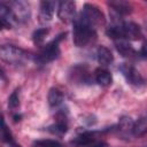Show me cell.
Listing matches in <instances>:
<instances>
[{
	"mask_svg": "<svg viewBox=\"0 0 147 147\" xmlns=\"http://www.w3.org/2000/svg\"><path fill=\"white\" fill-rule=\"evenodd\" d=\"M72 36H74V44L77 47H85L95 39L96 33H95V29L84 23L82 20L77 18L75 20L74 23Z\"/></svg>",
	"mask_w": 147,
	"mask_h": 147,
	"instance_id": "obj_1",
	"label": "cell"
},
{
	"mask_svg": "<svg viewBox=\"0 0 147 147\" xmlns=\"http://www.w3.org/2000/svg\"><path fill=\"white\" fill-rule=\"evenodd\" d=\"M78 18L82 20L84 23L88 24L90 26H92L93 29H96L98 26L103 25L106 22L103 13L96 6L91 5V3L84 5L82 13H80V16Z\"/></svg>",
	"mask_w": 147,
	"mask_h": 147,
	"instance_id": "obj_2",
	"label": "cell"
},
{
	"mask_svg": "<svg viewBox=\"0 0 147 147\" xmlns=\"http://www.w3.org/2000/svg\"><path fill=\"white\" fill-rule=\"evenodd\" d=\"M63 37H65V33L60 34L57 38H55L51 42L46 44L44 46V48L41 49V52L39 53V55L37 56V62H39L40 64H46V63L52 62L55 59H57L59 55H60L59 44H60V41L62 40Z\"/></svg>",
	"mask_w": 147,
	"mask_h": 147,
	"instance_id": "obj_3",
	"label": "cell"
},
{
	"mask_svg": "<svg viewBox=\"0 0 147 147\" xmlns=\"http://www.w3.org/2000/svg\"><path fill=\"white\" fill-rule=\"evenodd\" d=\"M28 53L13 45H2L0 48V56L5 62L11 64H18L28 59Z\"/></svg>",
	"mask_w": 147,
	"mask_h": 147,
	"instance_id": "obj_4",
	"label": "cell"
},
{
	"mask_svg": "<svg viewBox=\"0 0 147 147\" xmlns=\"http://www.w3.org/2000/svg\"><path fill=\"white\" fill-rule=\"evenodd\" d=\"M76 14V3L74 1H62L57 7V17L64 22L69 23L75 20Z\"/></svg>",
	"mask_w": 147,
	"mask_h": 147,
	"instance_id": "obj_5",
	"label": "cell"
},
{
	"mask_svg": "<svg viewBox=\"0 0 147 147\" xmlns=\"http://www.w3.org/2000/svg\"><path fill=\"white\" fill-rule=\"evenodd\" d=\"M119 70L122 71L123 76L125 77V79L132 84V85H141L144 83V78L141 77V75L137 71V69L134 67H132L131 64H127V63H123L121 67H119Z\"/></svg>",
	"mask_w": 147,
	"mask_h": 147,
	"instance_id": "obj_6",
	"label": "cell"
},
{
	"mask_svg": "<svg viewBox=\"0 0 147 147\" xmlns=\"http://www.w3.org/2000/svg\"><path fill=\"white\" fill-rule=\"evenodd\" d=\"M8 7L11 9L13 14L16 17V21H25L29 18L30 16V9H29V5L22 1H14V2H9Z\"/></svg>",
	"mask_w": 147,
	"mask_h": 147,
	"instance_id": "obj_7",
	"label": "cell"
},
{
	"mask_svg": "<svg viewBox=\"0 0 147 147\" xmlns=\"http://www.w3.org/2000/svg\"><path fill=\"white\" fill-rule=\"evenodd\" d=\"M55 5L56 3L54 1H41L40 2V10H39L40 22L47 23L53 18Z\"/></svg>",
	"mask_w": 147,
	"mask_h": 147,
	"instance_id": "obj_8",
	"label": "cell"
},
{
	"mask_svg": "<svg viewBox=\"0 0 147 147\" xmlns=\"http://www.w3.org/2000/svg\"><path fill=\"white\" fill-rule=\"evenodd\" d=\"M123 31H124V39L129 40H138L141 38V30L140 26L132 22L123 23Z\"/></svg>",
	"mask_w": 147,
	"mask_h": 147,
	"instance_id": "obj_9",
	"label": "cell"
},
{
	"mask_svg": "<svg viewBox=\"0 0 147 147\" xmlns=\"http://www.w3.org/2000/svg\"><path fill=\"white\" fill-rule=\"evenodd\" d=\"M109 6L121 15H129L132 11V6L127 1L124 0H111L108 2Z\"/></svg>",
	"mask_w": 147,
	"mask_h": 147,
	"instance_id": "obj_10",
	"label": "cell"
},
{
	"mask_svg": "<svg viewBox=\"0 0 147 147\" xmlns=\"http://www.w3.org/2000/svg\"><path fill=\"white\" fill-rule=\"evenodd\" d=\"M96 59L99 61L100 64L102 65H109L113 61H114V56L110 52V49H108L105 46H100L96 51Z\"/></svg>",
	"mask_w": 147,
	"mask_h": 147,
	"instance_id": "obj_11",
	"label": "cell"
},
{
	"mask_svg": "<svg viewBox=\"0 0 147 147\" xmlns=\"http://www.w3.org/2000/svg\"><path fill=\"white\" fill-rule=\"evenodd\" d=\"M95 82L101 86H108L113 82L111 74L106 69H98L95 71Z\"/></svg>",
	"mask_w": 147,
	"mask_h": 147,
	"instance_id": "obj_12",
	"label": "cell"
},
{
	"mask_svg": "<svg viewBox=\"0 0 147 147\" xmlns=\"http://www.w3.org/2000/svg\"><path fill=\"white\" fill-rule=\"evenodd\" d=\"M147 132V115H144L138 118L137 122H134L132 127V133L136 137H140Z\"/></svg>",
	"mask_w": 147,
	"mask_h": 147,
	"instance_id": "obj_13",
	"label": "cell"
},
{
	"mask_svg": "<svg viewBox=\"0 0 147 147\" xmlns=\"http://www.w3.org/2000/svg\"><path fill=\"white\" fill-rule=\"evenodd\" d=\"M63 102V94L60 90L53 87L48 92V103L52 107H57Z\"/></svg>",
	"mask_w": 147,
	"mask_h": 147,
	"instance_id": "obj_14",
	"label": "cell"
},
{
	"mask_svg": "<svg viewBox=\"0 0 147 147\" xmlns=\"http://www.w3.org/2000/svg\"><path fill=\"white\" fill-rule=\"evenodd\" d=\"M116 48H117V51L123 55V56H132V55H134L136 54V52H134V49L132 48V46L130 45V44H127L126 41H124V40H119V41H117L116 42Z\"/></svg>",
	"mask_w": 147,
	"mask_h": 147,
	"instance_id": "obj_15",
	"label": "cell"
},
{
	"mask_svg": "<svg viewBox=\"0 0 147 147\" xmlns=\"http://www.w3.org/2000/svg\"><path fill=\"white\" fill-rule=\"evenodd\" d=\"M2 138H3V141L7 142L10 147H21L17 142H15V140H14V138L11 136V132L7 127L5 121H2Z\"/></svg>",
	"mask_w": 147,
	"mask_h": 147,
	"instance_id": "obj_16",
	"label": "cell"
},
{
	"mask_svg": "<svg viewBox=\"0 0 147 147\" xmlns=\"http://www.w3.org/2000/svg\"><path fill=\"white\" fill-rule=\"evenodd\" d=\"M48 130H49V132H52L54 134H63L67 131V123L64 121H57L55 124L51 125L48 127Z\"/></svg>",
	"mask_w": 147,
	"mask_h": 147,
	"instance_id": "obj_17",
	"label": "cell"
},
{
	"mask_svg": "<svg viewBox=\"0 0 147 147\" xmlns=\"http://www.w3.org/2000/svg\"><path fill=\"white\" fill-rule=\"evenodd\" d=\"M47 33H48V29H46V28L36 30V31L33 32V34H32L33 42H34L36 45H40V44H42V41L45 40V37L47 36Z\"/></svg>",
	"mask_w": 147,
	"mask_h": 147,
	"instance_id": "obj_18",
	"label": "cell"
},
{
	"mask_svg": "<svg viewBox=\"0 0 147 147\" xmlns=\"http://www.w3.org/2000/svg\"><path fill=\"white\" fill-rule=\"evenodd\" d=\"M37 147H61L60 142L52 139H45V140H38L34 142Z\"/></svg>",
	"mask_w": 147,
	"mask_h": 147,
	"instance_id": "obj_19",
	"label": "cell"
},
{
	"mask_svg": "<svg viewBox=\"0 0 147 147\" xmlns=\"http://www.w3.org/2000/svg\"><path fill=\"white\" fill-rule=\"evenodd\" d=\"M8 106L11 108V109H16L18 106H20V98H18V90H15L9 99H8Z\"/></svg>",
	"mask_w": 147,
	"mask_h": 147,
	"instance_id": "obj_20",
	"label": "cell"
},
{
	"mask_svg": "<svg viewBox=\"0 0 147 147\" xmlns=\"http://www.w3.org/2000/svg\"><path fill=\"white\" fill-rule=\"evenodd\" d=\"M133 122H132V119L130 118V117H122L121 119H119V127L122 129V130H131L132 131V127H133Z\"/></svg>",
	"mask_w": 147,
	"mask_h": 147,
	"instance_id": "obj_21",
	"label": "cell"
},
{
	"mask_svg": "<svg viewBox=\"0 0 147 147\" xmlns=\"http://www.w3.org/2000/svg\"><path fill=\"white\" fill-rule=\"evenodd\" d=\"M139 55L144 59H147V40H145L141 45V48L139 51Z\"/></svg>",
	"mask_w": 147,
	"mask_h": 147,
	"instance_id": "obj_22",
	"label": "cell"
}]
</instances>
